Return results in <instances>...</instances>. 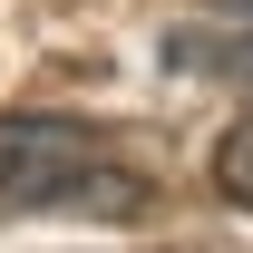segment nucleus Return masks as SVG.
<instances>
[{
	"label": "nucleus",
	"instance_id": "1",
	"mask_svg": "<svg viewBox=\"0 0 253 253\" xmlns=\"http://www.w3.org/2000/svg\"><path fill=\"white\" fill-rule=\"evenodd\" d=\"M0 214H146V175L88 117H0Z\"/></svg>",
	"mask_w": 253,
	"mask_h": 253
},
{
	"label": "nucleus",
	"instance_id": "2",
	"mask_svg": "<svg viewBox=\"0 0 253 253\" xmlns=\"http://www.w3.org/2000/svg\"><path fill=\"white\" fill-rule=\"evenodd\" d=\"M166 68L185 78H214L253 107V20H224V30H166Z\"/></svg>",
	"mask_w": 253,
	"mask_h": 253
},
{
	"label": "nucleus",
	"instance_id": "3",
	"mask_svg": "<svg viewBox=\"0 0 253 253\" xmlns=\"http://www.w3.org/2000/svg\"><path fill=\"white\" fill-rule=\"evenodd\" d=\"M214 185L234 195V205H253V117H244V126L214 146Z\"/></svg>",
	"mask_w": 253,
	"mask_h": 253
},
{
	"label": "nucleus",
	"instance_id": "4",
	"mask_svg": "<svg viewBox=\"0 0 253 253\" xmlns=\"http://www.w3.org/2000/svg\"><path fill=\"white\" fill-rule=\"evenodd\" d=\"M214 10H234V20H253V0H214Z\"/></svg>",
	"mask_w": 253,
	"mask_h": 253
}]
</instances>
